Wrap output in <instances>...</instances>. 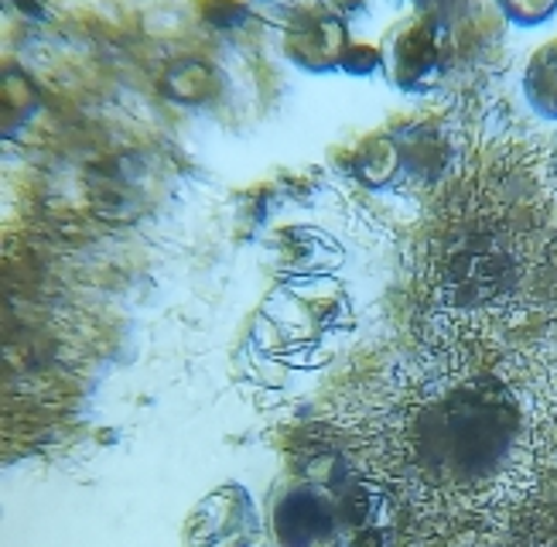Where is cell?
I'll list each match as a JSON object with an SVG mask.
<instances>
[{
    "label": "cell",
    "instance_id": "cell-4",
    "mask_svg": "<svg viewBox=\"0 0 557 547\" xmlns=\"http://www.w3.org/2000/svg\"><path fill=\"white\" fill-rule=\"evenodd\" d=\"M346 161H349V172L370 188H391L404 175L397 134H367L346 154Z\"/></svg>",
    "mask_w": 557,
    "mask_h": 547
},
{
    "label": "cell",
    "instance_id": "cell-5",
    "mask_svg": "<svg viewBox=\"0 0 557 547\" xmlns=\"http://www.w3.org/2000/svg\"><path fill=\"white\" fill-rule=\"evenodd\" d=\"M523 97L537 116L557 121V35L530 52L523 65Z\"/></svg>",
    "mask_w": 557,
    "mask_h": 547
},
{
    "label": "cell",
    "instance_id": "cell-9",
    "mask_svg": "<svg viewBox=\"0 0 557 547\" xmlns=\"http://www.w3.org/2000/svg\"><path fill=\"white\" fill-rule=\"evenodd\" d=\"M343 76H352V79L383 76V45L380 41H356L352 38L349 52L343 59Z\"/></svg>",
    "mask_w": 557,
    "mask_h": 547
},
{
    "label": "cell",
    "instance_id": "cell-10",
    "mask_svg": "<svg viewBox=\"0 0 557 547\" xmlns=\"http://www.w3.org/2000/svg\"><path fill=\"white\" fill-rule=\"evenodd\" d=\"M496 4L517 28H541L557 14V0H496Z\"/></svg>",
    "mask_w": 557,
    "mask_h": 547
},
{
    "label": "cell",
    "instance_id": "cell-2",
    "mask_svg": "<svg viewBox=\"0 0 557 547\" xmlns=\"http://www.w3.org/2000/svg\"><path fill=\"white\" fill-rule=\"evenodd\" d=\"M383 76L400 92H428L445 73V32L431 14H410L386 32Z\"/></svg>",
    "mask_w": 557,
    "mask_h": 547
},
{
    "label": "cell",
    "instance_id": "cell-3",
    "mask_svg": "<svg viewBox=\"0 0 557 547\" xmlns=\"http://www.w3.org/2000/svg\"><path fill=\"white\" fill-rule=\"evenodd\" d=\"M335 531V510L319 489H290L274 507V534L284 547H314Z\"/></svg>",
    "mask_w": 557,
    "mask_h": 547
},
{
    "label": "cell",
    "instance_id": "cell-11",
    "mask_svg": "<svg viewBox=\"0 0 557 547\" xmlns=\"http://www.w3.org/2000/svg\"><path fill=\"white\" fill-rule=\"evenodd\" d=\"M325 4H329V8H335V11H338V0H325Z\"/></svg>",
    "mask_w": 557,
    "mask_h": 547
},
{
    "label": "cell",
    "instance_id": "cell-6",
    "mask_svg": "<svg viewBox=\"0 0 557 547\" xmlns=\"http://www.w3.org/2000/svg\"><path fill=\"white\" fill-rule=\"evenodd\" d=\"M215 89H220V76H215V69L202 59H182L161 76L164 97L185 107L209 103L215 97Z\"/></svg>",
    "mask_w": 557,
    "mask_h": 547
},
{
    "label": "cell",
    "instance_id": "cell-7",
    "mask_svg": "<svg viewBox=\"0 0 557 547\" xmlns=\"http://www.w3.org/2000/svg\"><path fill=\"white\" fill-rule=\"evenodd\" d=\"M41 100H38V89L35 83L21 73V69H8L4 76V134H17L24 124L32 121L38 113Z\"/></svg>",
    "mask_w": 557,
    "mask_h": 547
},
{
    "label": "cell",
    "instance_id": "cell-1",
    "mask_svg": "<svg viewBox=\"0 0 557 547\" xmlns=\"http://www.w3.org/2000/svg\"><path fill=\"white\" fill-rule=\"evenodd\" d=\"M277 14L271 21L281 28V49L290 65L311 76L343 73V59L352 45L346 14L325 0H274Z\"/></svg>",
    "mask_w": 557,
    "mask_h": 547
},
{
    "label": "cell",
    "instance_id": "cell-8",
    "mask_svg": "<svg viewBox=\"0 0 557 547\" xmlns=\"http://www.w3.org/2000/svg\"><path fill=\"white\" fill-rule=\"evenodd\" d=\"M196 11L212 32H236L253 17L250 0H196Z\"/></svg>",
    "mask_w": 557,
    "mask_h": 547
}]
</instances>
